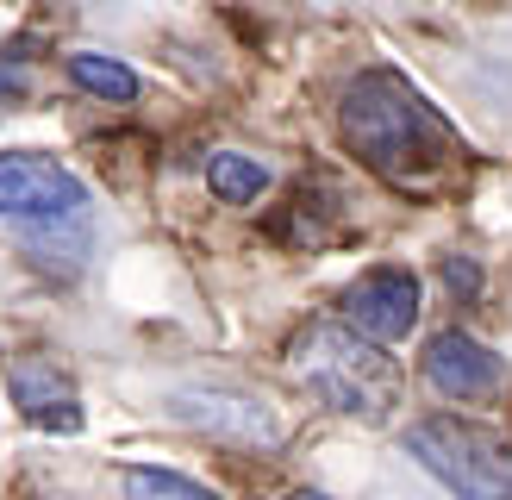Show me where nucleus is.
<instances>
[{
  "mask_svg": "<svg viewBox=\"0 0 512 500\" xmlns=\"http://www.w3.org/2000/svg\"><path fill=\"white\" fill-rule=\"evenodd\" d=\"M438 275H444V288H450L456 300H481V263L463 257V250H456V257H444Z\"/></svg>",
  "mask_w": 512,
  "mask_h": 500,
  "instance_id": "obj_13",
  "label": "nucleus"
},
{
  "mask_svg": "<svg viewBox=\"0 0 512 500\" xmlns=\"http://www.w3.org/2000/svg\"><path fill=\"white\" fill-rule=\"evenodd\" d=\"M32 69H38L32 38H7V44H0V107H13V100L32 94Z\"/></svg>",
  "mask_w": 512,
  "mask_h": 500,
  "instance_id": "obj_11",
  "label": "nucleus"
},
{
  "mask_svg": "<svg viewBox=\"0 0 512 500\" xmlns=\"http://www.w3.org/2000/svg\"><path fill=\"white\" fill-rule=\"evenodd\" d=\"M88 213L82 175L63 169L44 150H0V219H75Z\"/></svg>",
  "mask_w": 512,
  "mask_h": 500,
  "instance_id": "obj_4",
  "label": "nucleus"
},
{
  "mask_svg": "<svg viewBox=\"0 0 512 500\" xmlns=\"http://www.w3.org/2000/svg\"><path fill=\"white\" fill-rule=\"evenodd\" d=\"M288 369L313 388L331 413L356 425H381L400 407V369L388 350H375L369 332H356L350 319H313L288 344Z\"/></svg>",
  "mask_w": 512,
  "mask_h": 500,
  "instance_id": "obj_2",
  "label": "nucleus"
},
{
  "mask_svg": "<svg viewBox=\"0 0 512 500\" xmlns=\"http://www.w3.org/2000/svg\"><path fill=\"white\" fill-rule=\"evenodd\" d=\"M425 382L444 400H494L506 388V363L469 332H438L425 350Z\"/></svg>",
  "mask_w": 512,
  "mask_h": 500,
  "instance_id": "obj_6",
  "label": "nucleus"
},
{
  "mask_svg": "<svg viewBox=\"0 0 512 500\" xmlns=\"http://www.w3.org/2000/svg\"><path fill=\"white\" fill-rule=\"evenodd\" d=\"M69 82L82 94H94V100H113V107L138 100V69H125L119 57H100V50H75V57H69Z\"/></svg>",
  "mask_w": 512,
  "mask_h": 500,
  "instance_id": "obj_9",
  "label": "nucleus"
},
{
  "mask_svg": "<svg viewBox=\"0 0 512 500\" xmlns=\"http://www.w3.org/2000/svg\"><path fill=\"white\" fill-rule=\"evenodd\" d=\"M7 388H13V407L38 432H82V394H75L69 369H57L50 357H13Z\"/></svg>",
  "mask_w": 512,
  "mask_h": 500,
  "instance_id": "obj_7",
  "label": "nucleus"
},
{
  "mask_svg": "<svg viewBox=\"0 0 512 500\" xmlns=\"http://www.w3.org/2000/svg\"><path fill=\"white\" fill-rule=\"evenodd\" d=\"M344 319L375 344H400L419 332V275L413 269H369L344 288Z\"/></svg>",
  "mask_w": 512,
  "mask_h": 500,
  "instance_id": "obj_5",
  "label": "nucleus"
},
{
  "mask_svg": "<svg viewBox=\"0 0 512 500\" xmlns=\"http://www.w3.org/2000/svg\"><path fill=\"white\" fill-rule=\"evenodd\" d=\"M350 157L400 194H438L463 169V138L431 100L394 69H363L338 100Z\"/></svg>",
  "mask_w": 512,
  "mask_h": 500,
  "instance_id": "obj_1",
  "label": "nucleus"
},
{
  "mask_svg": "<svg viewBox=\"0 0 512 500\" xmlns=\"http://www.w3.org/2000/svg\"><path fill=\"white\" fill-rule=\"evenodd\" d=\"M207 188L219 200H232V207H244V200H256L269 188V169L256 157H244V150H219V157L207 163Z\"/></svg>",
  "mask_w": 512,
  "mask_h": 500,
  "instance_id": "obj_10",
  "label": "nucleus"
},
{
  "mask_svg": "<svg viewBox=\"0 0 512 500\" xmlns=\"http://www.w3.org/2000/svg\"><path fill=\"white\" fill-rule=\"evenodd\" d=\"M125 488L132 494H175V500H213V488H200L194 475H175V469H125Z\"/></svg>",
  "mask_w": 512,
  "mask_h": 500,
  "instance_id": "obj_12",
  "label": "nucleus"
},
{
  "mask_svg": "<svg viewBox=\"0 0 512 500\" xmlns=\"http://www.w3.org/2000/svg\"><path fill=\"white\" fill-rule=\"evenodd\" d=\"M169 413L182 425H194V432H213V438L281 444V419L263 407V400H244V394H175Z\"/></svg>",
  "mask_w": 512,
  "mask_h": 500,
  "instance_id": "obj_8",
  "label": "nucleus"
},
{
  "mask_svg": "<svg viewBox=\"0 0 512 500\" xmlns=\"http://www.w3.org/2000/svg\"><path fill=\"white\" fill-rule=\"evenodd\" d=\"M406 450H413V463H425L456 494H475V500H506L512 494V450L469 419H450V413L419 419L413 432H406Z\"/></svg>",
  "mask_w": 512,
  "mask_h": 500,
  "instance_id": "obj_3",
  "label": "nucleus"
}]
</instances>
